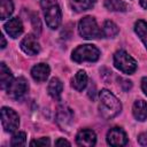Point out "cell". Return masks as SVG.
<instances>
[{"instance_id":"obj_1","label":"cell","mask_w":147,"mask_h":147,"mask_svg":"<svg viewBox=\"0 0 147 147\" xmlns=\"http://www.w3.org/2000/svg\"><path fill=\"white\" fill-rule=\"evenodd\" d=\"M100 114L102 117L110 119L117 116L122 110V105L119 100L108 90L103 88L100 91Z\"/></svg>"},{"instance_id":"obj_2","label":"cell","mask_w":147,"mask_h":147,"mask_svg":"<svg viewBox=\"0 0 147 147\" xmlns=\"http://www.w3.org/2000/svg\"><path fill=\"white\" fill-rule=\"evenodd\" d=\"M40 6L44 10L46 24L48 25V28L51 29L59 28L62 18V13L56 0H41Z\"/></svg>"},{"instance_id":"obj_3","label":"cell","mask_w":147,"mask_h":147,"mask_svg":"<svg viewBox=\"0 0 147 147\" xmlns=\"http://www.w3.org/2000/svg\"><path fill=\"white\" fill-rule=\"evenodd\" d=\"M99 57H100V51L94 45H90V44L78 46L72 52V55H71V59L77 63L85 62V61L95 62L99 60Z\"/></svg>"},{"instance_id":"obj_4","label":"cell","mask_w":147,"mask_h":147,"mask_svg":"<svg viewBox=\"0 0 147 147\" xmlns=\"http://www.w3.org/2000/svg\"><path fill=\"white\" fill-rule=\"evenodd\" d=\"M78 31L85 39H96L102 36V30L99 29L96 21L92 16H86L79 21Z\"/></svg>"},{"instance_id":"obj_5","label":"cell","mask_w":147,"mask_h":147,"mask_svg":"<svg viewBox=\"0 0 147 147\" xmlns=\"http://www.w3.org/2000/svg\"><path fill=\"white\" fill-rule=\"evenodd\" d=\"M114 64L115 67L127 75L133 74L137 70V62L136 60L129 55L125 51H117L114 55Z\"/></svg>"},{"instance_id":"obj_6","label":"cell","mask_w":147,"mask_h":147,"mask_svg":"<svg viewBox=\"0 0 147 147\" xmlns=\"http://www.w3.org/2000/svg\"><path fill=\"white\" fill-rule=\"evenodd\" d=\"M1 124L6 132H14L20 124L18 115L15 110L8 107L1 108Z\"/></svg>"},{"instance_id":"obj_7","label":"cell","mask_w":147,"mask_h":147,"mask_svg":"<svg viewBox=\"0 0 147 147\" xmlns=\"http://www.w3.org/2000/svg\"><path fill=\"white\" fill-rule=\"evenodd\" d=\"M28 88H29V86H28V82L25 80V78L18 77L9 84V86L7 87V92L11 99L18 100L28 92Z\"/></svg>"},{"instance_id":"obj_8","label":"cell","mask_w":147,"mask_h":147,"mask_svg":"<svg viewBox=\"0 0 147 147\" xmlns=\"http://www.w3.org/2000/svg\"><path fill=\"white\" fill-rule=\"evenodd\" d=\"M74 121V113L67 106H60L56 110V123L61 130H69Z\"/></svg>"},{"instance_id":"obj_9","label":"cell","mask_w":147,"mask_h":147,"mask_svg":"<svg viewBox=\"0 0 147 147\" xmlns=\"http://www.w3.org/2000/svg\"><path fill=\"white\" fill-rule=\"evenodd\" d=\"M107 142L110 146H124L127 142L126 133L121 127H113L107 133Z\"/></svg>"},{"instance_id":"obj_10","label":"cell","mask_w":147,"mask_h":147,"mask_svg":"<svg viewBox=\"0 0 147 147\" xmlns=\"http://www.w3.org/2000/svg\"><path fill=\"white\" fill-rule=\"evenodd\" d=\"M21 48L28 55H36L40 52V45H39L37 38L32 34H28L22 39Z\"/></svg>"},{"instance_id":"obj_11","label":"cell","mask_w":147,"mask_h":147,"mask_svg":"<svg viewBox=\"0 0 147 147\" xmlns=\"http://www.w3.org/2000/svg\"><path fill=\"white\" fill-rule=\"evenodd\" d=\"M76 142L78 146H86V147H91L94 146L96 142V136L94 133L93 130L90 129H84L80 130L77 136H76Z\"/></svg>"},{"instance_id":"obj_12","label":"cell","mask_w":147,"mask_h":147,"mask_svg":"<svg viewBox=\"0 0 147 147\" xmlns=\"http://www.w3.org/2000/svg\"><path fill=\"white\" fill-rule=\"evenodd\" d=\"M5 30L11 38H17L23 32V24L18 17H13L5 24Z\"/></svg>"},{"instance_id":"obj_13","label":"cell","mask_w":147,"mask_h":147,"mask_svg":"<svg viewBox=\"0 0 147 147\" xmlns=\"http://www.w3.org/2000/svg\"><path fill=\"white\" fill-rule=\"evenodd\" d=\"M49 67L46 63H39L31 69V76L36 82H45L49 75Z\"/></svg>"},{"instance_id":"obj_14","label":"cell","mask_w":147,"mask_h":147,"mask_svg":"<svg viewBox=\"0 0 147 147\" xmlns=\"http://www.w3.org/2000/svg\"><path fill=\"white\" fill-rule=\"evenodd\" d=\"M133 116L138 121H145L147 118V102L144 100H137L132 108Z\"/></svg>"},{"instance_id":"obj_15","label":"cell","mask_w":147,"mask_h":147,"mask_svg":"<svg viewBox=\"0 0 147 147\" xmlns=\"http://www.w3.org/2000/svg\"><path fill=\"white\" fill-rule=\"evenodd\" d=\"M47 91H48V94L53 99L59 100L60 96H61V93L63 91V84H62V82L59 78H52L51 82L48 83Z\"/></svg>"},{"instance_id":"obj_16","label":"cell","mask_w":147,"mask_h":147,"mask_svg":"<svg viewBox=\"0 0 147 147\" xmlns=\"http://www.w3.org/2000/svg\"><path fill=\"white\" fill-rule=\"evenodd\" d=\"M13 82V75L11 71L7 68V65L2 62L0 64V85L2 90H6L9 84Z\"/></svg>"},{"instance_id":"obj_17","label":"cell","mask_w":147,"mask_h":147,"mask_svg":"<svg viewBox=\"0 0 147 147\" xmlns=\"http://www.w3.org/2000/svg\"><path fill=\"white\" fill-rule=\"evenodd\" d=\"M87 80L88 78H87L86 72L83 70H79L72 78V87L76 91H83L87 85Z\"/></svg>"},{"instance_id":"obj_18","label":"cell","mask_w":147,"mask_h":147,"mask_svg":"<svg viewBox=\"0 0 147 147\" xmlns=\"http://www.w3.org/2000/svg\"><path fill=\"white\" fill-rule=\"evenodd\" d=\"M134 31L147 48V23L142 20H138L134 24Z\"/></svg>"},{"instance_id":"obj_19","label":"cell","mask_w":147,"mask_h":147,"mask_svg":"<svg viewBox=\"0 0 147 147\" xmlns=\"http://www.w3.org/2000/svg\"><path fill=\"white\" fill-rule=\"evenodd\" d=\"M14 11V5L11 0H0V18H8Z\"/></svg>"},{"instance_id":"obj_20","label":"cell","mask_w":147,"mask_h":147,"mask_svg":"<svg viewBox=\"0 0 147 147\" xmlns=\"http://www.w3.org/2000/svg\"><path fill=\"white\" fill-rule=\"evenodd\" d=\"M105 7L113 11H125L127 9V6L123 0H105Z\"/></svg>"},{"instance_id":"obj_21","label":"cell","mask_w":147,"mask_h":147,"mask_svg":"<svg viewBox=\"0 0 147 147\" xmlns=\"http://www.w3.org/2000/svg\"><path fill=\"white\" fill-rule=\"evenodd\" d=\"M118 33V26L111 22V21H106L102 28V36L106 38H114Z\"/></svg>"},{"instance_id":"obj_22","label":"cell","mask_w":147,"mask_h":147,"mask_svg":"<svg viewBox=\"0 0 147 147\" xmlns=\"http://www.w3.org/2000/svg\"><path fill=\"white\" fill-rule=\"evenodd\" d=\"M94 2H95V0H72L71 6H72L74 10L80 13V11H84V10L92 8Z\"/></svg>"},{"instance_id":"obj_23","label":"cell","mask_w":147,"mask_h":147,"mask_svg":"<svg viewBox=\"0 0 147 147\" xmlns=\"http://www.w3.org/2000/svg\"><path fill=\"white\" fill-rule=\"evenodd\" d=\"M26 141V134L24 132H16L11 138V146H23Z\"/></svg>"},{"instance_id":"obj_24","label":"cell","mask_w":147,"mask_h":147,"mask_svg":"<svg viewBox=\"0 0 147 147\" xmlns=\"http://www.w3.org/2000/svg\"><path fill=\"white\" fill-rule=\"evenodd\" d=\"M31 146H48L49 145V139L48 138H39L37 140H32L30 142Z\"/></svg>"},{"instance_id":"obj_25","label":"cell","mask_w":147,"mask_h":147,"mask_svg":"<svg viewBox=\"0 0 147 147\" xmlns=\"http://www.w3.org/2000/svg\"><path fill=\"white\" fill-rule=\"evenodd\" d=\"M118 82H121V85L123 86L124 91H127V90H130V88H131V86H132V83H131L130 80H126V79L119 78V79H118Z\"/></svg>"},{"instance_id":"obj_26","label":"cell","mask_w":147,"mask_h":147,"mask_svg":"<svg viewBox=\"0 0 147 147\" xmlns=\"http://www.w3.org/2000/svg\"><path fill=\"white\" fill-rule=\"evenodd\" d=\"M138 141H139L140 145L147 146V132H146V133H141V134L138 137Z\"/></svg>"},{"instance_id":"obj_27","label":"cell","mask_w":147,"mask_h":147,"mask_svg":"<svg viewBox=\"0 0 147 147\" xmlns=\"http://www.w3.org/2000/svg\"><path fill=\"white\" fill-rule=\"evenodd\" d=\"M141 88H142L144 93L147 95V77H144L141 79Z\"/></svg>"},{"instance_id":"obj_28","label":"cell","mask_w":147,"mask_h":147,"mask_svg":"<svg viewBox=\"0 0 147 147\" xmlns=\"http://www.w3.org/2000/svg\"><path fill=\"white\" fill-rule=\"evenodd\" d=\"M55 145H56V146H61V145L70 146V142H69V141H67V140H64V139H57V140L55 141Z\"/></svg>"},{"instance_id":"obj_29","label":"cell","mask_w":147,"mask_h":147,"mask_svg":"<svg viewBox=\"0 0 147 147\" xmlns=\"http://www.w3.org/2000/svg\"><path fill=\"white\" fill-rule=\"evenodd\" d=\"M6 47V40H5V37L1 36V48H5Z\"/></svg>"},{"instance_id":"obj_30","label":"cell","mask_w":147,"mask_h":147,"mask_svg":"<svg viewBox=\"0 0 147 147\" xmlns=\"http://www.w3.org/2000/svg\"><path fill=\"white\" fill-rule=\"evenodd\" d=\"M140 5L142 8H147V0H140Z\"/></svg>"}]
</instances>
